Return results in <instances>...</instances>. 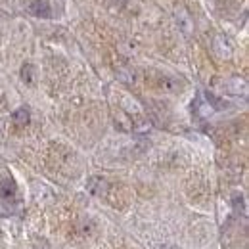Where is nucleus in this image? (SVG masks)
<instances>
[{
	"label": "nucleus",
	"mask_w": 249,
	"mask_h": 249,
	"mask_svg": "<svg viewBox=\"0 0 249 249\" xmlns=\"http://www.w3.org/2000/svg\"><path fill=\"white\" fill-rule=\"evenodd\" d=\"M29 12L36 18H50L52 16V10H50V4L46 0H35L29 6Z\"/></svg>",
	"instance_id": "2"
},
{
	"label": "nucleus",
	"mask_w": 249,
	"mask_h": 249,
	"mask_svg": "<svg viewBox=\"0 0 249 249\" xmlns=\"http://www.w3.org/2000/svg\"><path fill=\"white\" fill-rule=\"evenodd\" d=\"M161 249H178L177 246H173V244H167V246H163Z\"/></svg>",
	"instance_id": "10"
},
{
	"label": "nucleus",
	"mask_w": 249,
	"mask_h": 249,
	"mask_svg": "<svg viewBox=\"0 0 249 249\" xmlns=\"http://www.w3.org/2000/svg\"><path fill=\"white\" fill-rule=\"evenodd\" d=\"M213 50H215V54H217L218 58H230L232 56V46H230V42L226 40V36H217L215 40H213Z\"/></svg>",
	"instance_id": "1"
},
{
	"label": "nucleus",
	"mask_w": 249,
	"mask_h": 249,
	"mask_svg": "<svg viewBox=\"0 0 249 249\" xmlns=\"http://www.w3.org/2000/svg\"><path fill=\"white\" fill-rule=\"evenodd\" d=\"M234 205H236V209H244V201H242V196H234Z\"/></svg>",
	"instance_id": "8"
},
{
	"label": "nucleus",
	"mask_w": 249,
	"mask_h": 249,
	"mask_svg": "<svg viewBox=\"0 0 249 249\" xmlns=\"http://www.w3.org/2000/svg\"><path fill=\"white\" fill-rule=\"evenodd\" d=\"M226 89H228V92H232V94H240V92L246 94L248 85H246L244 79H230L228 85H226Z\"/></svg>",
	"instance_id": "5"
},
{
	"label": "nucleus",
	"mask_w": 249,
	"mask_h": 249,
	"mask_svg": "<svg viewBox=\"0 0 249 249\" xmlns=\"http://www.w3.org/2000/svg\"><path fill=\"white\" fill-rule=\"evenodd\" d=\"M87 190L94 194V196H102V194H106L107 192V182H106V178H102V177H92V178H89V182H87Z\"/></svg>",
	"instance_id": "3"
},
{
	"label": "nucleus",
	"mask_w": 249,
	"mask_h": 249,
	"mask_svg": "<svg viewBox=\"0 0 249 249\" xmlns=\"http://www.w3.org/2000/svg\"><path fill=\"white\" fill-rule=\"evenodd\" d=\"M16 192H18V188H16V182L12 178H6L0 182V197L2 199H14Z\"/></svg>",
	"instance_id": "4"
},
{
	"label": "nucleus",
	"mask_w": 249,
	"mask_h": 249,
	"mask_svg": "<svg viewBox=\"0 0 249 249\" xmlns=\"http://www.w3.org/2000/svg\"><path fill=\"white\" fill-rule=\"evenodd\" d=\"M111 4L117 6V8H123L124 4H126V0H111Z\"/></svg>",
	"instance_id": "9"
},
{
	"label": "nucleus",
	"mask_w": 249,
	"mask_h": 249,
	"mask_svg": "<svg viewBox=\"0 0 249 249\" xmlns=\"http://www.w3.org/2000/svg\"><path fill=\"white\" fill-rule=\"evenodd\" d=\"M12 119H14L18 124H21V126H23V124H27L29 121H31V115H29V111H27L25 107H19V109H16V111H14Z\"/></svg>",
	"instance_id": "6"
},
{
	"label": "nucleus",
	"mask_w": 249,
	"mask_h": 249,
	"mask_svg": "<svg viewBox=\"0 0 249 249\" xmlns=\"http://www.w3.org/2000/svg\"><path fill=\"white\" fill-rule=\"evenodd\" d=\"M33 71H35V69H33L31 63H25V65L21 67V79H23L27 85H31L33 83Z\"/></svg>",
	"instance_id": "7"
}]
</instances>
